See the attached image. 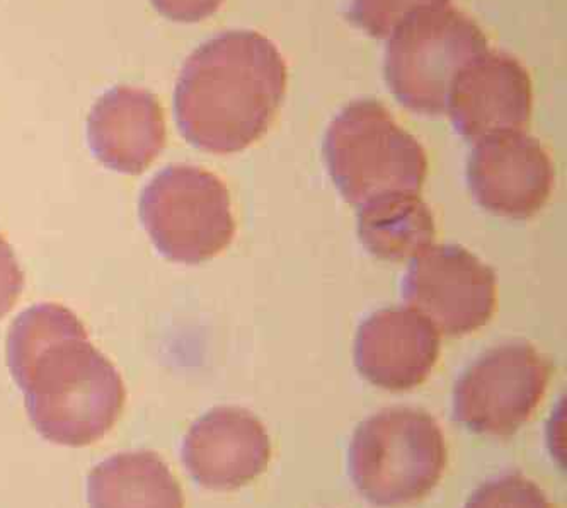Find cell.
I'll use <instances>...</instances> for the list:
<instances>
[{
  "instance_id": "cell-1",
  "label": "cell",
  "mask_w": 567,
  "mask_h": 508,
  "mask_svg": "<svg viewBox=\"0 0 567 508\" xmlns=\"http://www.w3.org/2000/svg\"><path fill=\"white\" fill-rule=\"evenodd\" d=\"M287 65L268 38L227 31L186 60L174 92L177 126L210 154H234L259 141L287 92Z\"/></svg>"
},
{
  "instance_id": "cell-2",
  "label": "cell",
  "mask_w": 567,
  "mask_h": 508,
  "mask_svg": "<svg viewBox=\"0 0 567 508\" xmlns=\"http://www.w3.org/2000/svg\"><path fill=\"white\" fill-rule=\"evenodd\" d=\"M24 393L28 417L41 437L59 446L97 443L125 406V384L78 316L52 332H37L8 360Z\"/></svg>"
},
{
  "instance_id": "cell-3",
  "label": "cell",
  "mask_w": 567,
  "mask_h": 508,
  "mask_svg": "<svg viewBox=\"0 0 567 508\" xmlns=\"http://www.w3.org/2000/svg\"><path fill=\"white\" fill-rule=\"evenodd\" d=\"M324 159L339 193L354 206L398 193L420 195L426 180V152L375 100L353 101L332 120Z\"/></svg>"
},
{
  "instance_id": "cell-4",
  "label": "cell",
  "mask_w": 567,
  "mask_h": 508,
  "mask_svg": "<svg viewBox=\"0 0 567 508\" xmlns=\"http://www.w3.org/2000/svg\"><path fill=\"white\" fill-rule=\"evenodd\" d=\"M445 468L442 428L421 409H383L361 421L351 438V481L377 507L420 501L439 485Z\"/></svg>"
},
{
  "instance_id": "cell-5",
  "label": "cell",
  "mask_w": 567,
  "mask_h": 508,
  "mask_svg": "<svg viewBox=\"0 0 567 508\" xmlns=\"http://www.w3.org/2000/svg\"><path fill=\"white\" fill-rule=\"evenodd\" d=\"M487 52V40L471 18L452 4L420 9L389 38L385 79L395 100L417 114L446 111L453 82Z\"/></svg>"
},
{
  "instance_id": "cell-6",
  "label": "cell",
  "mask_w": 567,
  "mask_h": 508,
  "mask_svg": "<svg viewBox=\"0 0 567 508\" xmlns=\"http://www.w3.org/2000/svg\"><path fill=\"white\" fill-rule=\"evenodd\" d=\"M138 215L158 253L185 265L215 258L236 234L224 181L189 164L155 174L138 200Z\"/></svg>"
},
{
  "instance_id": "cell-7",
  "label": "cell",
  "mask_w": 567,
  "mask_h": 508,
  "mask_svg": "<svg viewBox=\"0 0 567 508\" xmlns=\"http://www.w3.org/2000/svg\"><path fill=\"white\" fill-rule=\"evenodd\" d=\"M550 373L549 360L530 343H503L458 377L453 417L474 434L509 437L540 405Z\"/></svg>"
},
{
  "instance_id": "cell-8",
  "label": "cell",
  "mask_w": 567,
  "mask_h": 508,
  "mask_svg": "<svg viewBox=\"0 0 567 508\" xmlns=\"http://www.w3.org/2000/svg\"><path fill=\"white\" fill-rule=\"evenodd\" d=\"M402 294L405 304L427 317L436 332L471 335L494 316L496 273L457 244L430 246L413 258Z\"/></svg>"
},
{
  "instance_id": "cell-9",
  "label": "cell",
  "mask_w": 567,
  "mask_h": 508,
  "mask_svg": "<svg viewBox=\"0 0 567 508\" xmlns=\"http://www.w3.org/2000/svg\"><path fill=\"white\" fill-rule=\"evenodd\" d=\"M554 177L546 149L524 130L475 142L468 159V189L475 202L499 217H534L549 200Z\"/></svg>"
},
{
  "instance_id": "cell-10",
  "label": "cell",
  "mask_w": 567,
  "mask_h": 508,
  "mask_svg": "<svg viewBox=\"0 0 567 508\" xmlns=\"http://www.w3.org/2000/svg\"><path fill=\"white\" fill-rule=\"evenodd\" d=\"M532 104L527 69L508 53L487 50L455 79L446 111L465 141L480 142L494 133L525 130Z\"/></svg>"
},
{
  "instance_id": "cell-11",
  "label": "cell",
  "mask_w": 567,
  "mask_h": 508,
  "mask_svg": "<svg viewBox=\"0 0 567 508\" xmlns=\"http://www.w3.org/2000/svg\"><path fill=\"white\" fill-rule=\"evenodd\" d=\"M181 457L189 476L203 488L229 491L265 473L271 443L265 425L251 412L220 406L192 425Z\"/></svg>"
},
{
  "instance_id": "cell-12",
  "label": "cell",
  "mask_w": 567,
  "mask_h": 508,
  "mask_svg": "<svg viewBox=\"0 0 567 508\" xmlns=\"http://www.w3.org/2000/svg\"><path fill=\"white\" fill-rule=\"evenodd\" d=\"M440 357V333L411 307L377 311L361 323L354 364L382 389L410 390L423 384Z\"/></svg>"
},
{
  "instance_id": "cell-13",
  "label": "cell",
  "mask_w": 567,
  "mask_h": 508,
  "mask_svg": "<svg viewBox=\"0 0 567 508\" xmlns=\"http://www.w3.org/2000/svg\"><path fill=\"white\" fill-rule=\"evenodd\" d=\"M87 142L107 170L144 173L166 148L163 106L145 89L116 85L89 113Z\"/></svg>"
},
{
  "instance_id": "cell-14",
  "label": "cell",
  "mask_w": 567,
  "mask_h": 508,
  "mask_svg": "<svg viewBox=\"0 0 567 508\" xmlns=\"http://www.w3.org/2000/svg\"><path fill=\"white\" fill-rule=\"evenodd\" d=\"M89 508H185L179 482L152 450L107 457L87 478Z\"/></svg>"
},
{
  "instance_id": "cell-15",
  "label": "cell",
  "mask_w": 567,
  "mask_h": 508,
  "mask_svg": "<svg viewBox=\"0 0 567 508\" xmlns=\"http://www.w3.org/2000/svg\"><path fill=\"white\" fill-rule=\"evenodd\" d=\"M358 209V236L365 250L383 262L416 258L435 241V219L420 195L398 193Z\"/></svg>"
},
{
  "instance_id": "cell-16",
  "label": "cell",
  "mask_w": 567,
  "mask_h": 508,
  "mask_svg": "<svg viewBox=\"0 0 567 508\" xmlns=\"http://www.w3.org/2000/svg\"><path fill=\"white\" fill-rule=\"evenodd\" d=\"M450 2L452 0H351L348 19L369 37L388 40L414 12Z\"/></svg>"
},
{
  "instance_id": "cell-17",
  "label": "cell",
  "mask_w": 567,
  "mask_h": 508,
  "mask_svg": "<svg viewBox=\"0 0 567 508\" xmlns=\"http://www.w3.org/2000/svg\"><path fill=\"white\" fill-rule=\"evenodd\" d=\"M464 508H554V505L534 481L519 473H508L481 485Z\"/></svg>"
},
{
  "instance_id": "cell-18",
  "label": "cell",
  "mask_w": 567,
  "mask_h": 508,
  "mask_svg": "<svg viewBox=\"0 0 567 508\" xmlns=\"http://www.w3.org/2000/svg\"><path fill=\"white\" fill-rule=\"evenodd\" d=\"M24 288V273L6 237L0 234V319L11 313Z\"/></svg>"
},
{
  "instance_id": "cell-19",
  "label": "cell",
  "mask_w": 567,
  "mask_h": 508,
  "mask_svg": "<svg viewBox=\"0 0 567 508\" xmlns=\"http://www.w3.org/2000/svg\"><path fill=\"white\" fill-rule=\"evenodd\" d=\"M158 14L176 22H199L210 18L225 0H151Z\"/></svg>"
}]
</instances>
